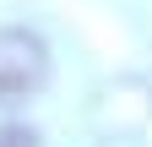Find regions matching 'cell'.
Returning a JSON list of instances; mask_svg holds the SVG:
<instances>
[{"mask_svg":"<svg viewBox=\"0 0 152 147\" xmlns=\"http://www.w3.org/2000/svg\"><path fill=\"white\" fill-rule=\"evenodd\" d=\"M49 76V49L27 27H0V104L33 98Z\"/></svg>","mask_w":152,"mask_h":147,"instance_id":"cell-1","label":"cell"}]
</instances>
